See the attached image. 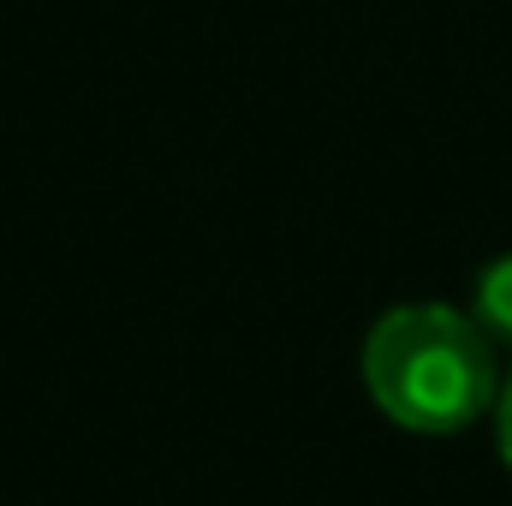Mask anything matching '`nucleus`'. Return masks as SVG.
Instances as JSON below:
<instances>
[{
  "instance_id": "nucleus-3",
  "label": "nucleus",
  "mask_w": 512,
  "mask_h": 506,
  "mask_svg": "<svg viewBox=\"0 0 512 506\" xmlns=\"http://www.w3.org/2000/svg\"><path fill=\"white\" fill-rule=\"evenodd\" d=\"M495 441H501V459L512 471V376L501 381V399H495Z\"/></svg>"
},
{
  "instance_id": "nucleus-2",
  "label": "nucleus",
  "mask_w": 512,
  "mask_h": 506,
  "mask_svg": "<svg viewBox=\"0 0 512 506\" xmlns=\"http://www.w3.org/2000/svg\"><path fill=\"white\" fill-rule=\"evenodd\" d=\"M471 322L489 334V346L512 352V256H495L471 286Z\"/></svg>"
},
{
  "instance_id": "nucleus-1",
  "label": "nucleus",
  "mask_w": 512,
  "mask_h": 506,
  "mask_svg": "<svg viewBox=\"0 0 512 506\" xmlns=\"http://www.w3.org/2000/svg\"><path fill=\"white\" fill-rule=\"evenodd\" d=\"M364 387L387 423L411 435H459L495 411V346L453 304H399L364 334Z\"/></svg>"
}]
</instances>
